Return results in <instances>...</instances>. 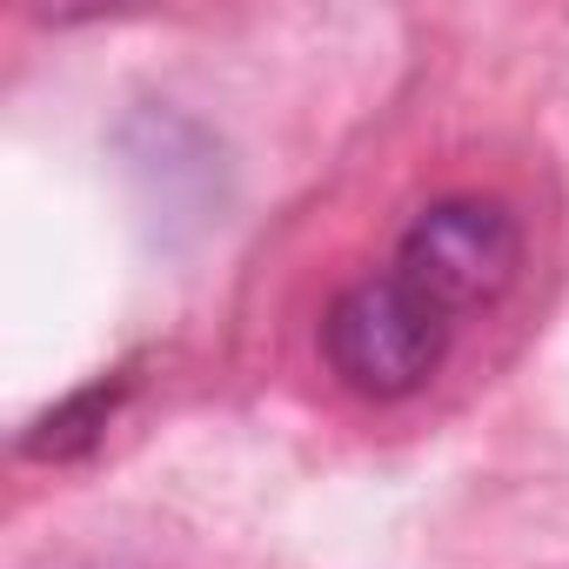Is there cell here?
Here are the masks:
<instances>
[{"instance_id": "cell-3", "label": "cell", "mask_w": 569, "mask_h": 569, "mask_svg": "<svg viewBox=\"0 0 569 569\" xmlns=\"http://www.w3.org/2000/svg\"><path fill=\"white\" fill-rule=\"evenodd\" d=\"M128 396V376H101V382H88V389H74L68 402H54L28 436H21V449L28 456H41V462H68V456H81L101 429H108V416H114V402Z\"/></svg>"}, {"instance_id": "cell-1", "label": "cell", "mask_w": 569, "mask_h": 569, "mask_svg": "<svg viewBox=\"0 0 569 569\" xmlns=\"http://www.w3.org/2000/svg\"><path fill=\"white\" fill-rule=\"evenodd\" d=\"M322 356H329V369H336V382L349 396L402 402L442 369L449 316L436 302H422L396 274L356 281V289H342L336 309L322 316Z\"/></svg>"}, {"instance_id": "cell-2", "label": "cell", "mask_w": 569, "mask_h": 569, "mask_svg": "<svg viewBox=\"0 0 569 569\" xmlns=\"http://www.w3.org/2000/svg\"><path fill=\"white\" fill-rule=\"evenodd\" d=\"M516 268H522V228L489 194L429 201L396 241V281H409L442 316L489 309L516 281Z\"/></svg>"}]
</instances>
